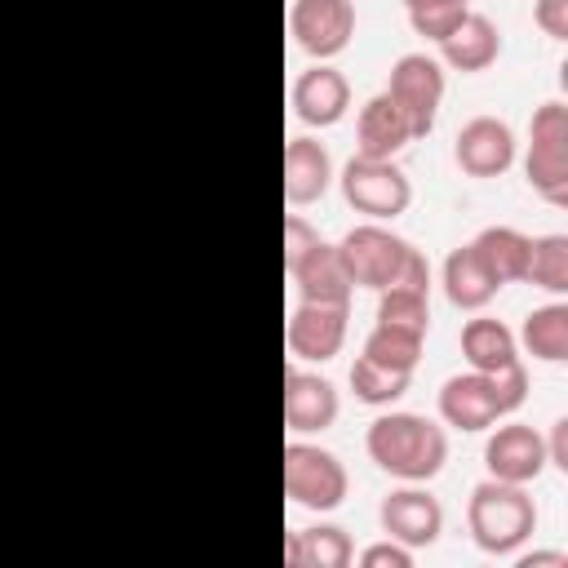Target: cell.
<instances>
[{
    "label": "cell",
    "mask_w": 568,
    "mask_h": 568,
    "mask_svg": "<svg viewBox=\"0 0 568 568\" xmlns=\"http://www.w3.org/2000/svg\"><path fill=\"white\" fill-rule=\"evenodd\" d=\"M364 448L368 457L395 475V479H408V484H426L444 470L448 462V439L444 430L422 417V413H382L368 435H364Z\"/></svg>",
    "instance_id": "obj_1"
},
{
    "label": "cell",
    "mask_w": 568,
    "mask_h": 568,
    "mask_svg": "<svg viewBox=\"0 0 568 568\" xmlns=\"http://www.w3.org/2000/svg\"><path fill=\"white\" fill-rule=\"evenodd\" d=\"M528 399L524 364H506L497 373H457L439 386V417L457 430H488L497 417L515 413Z\"/></svg>",
    "instance_id": "obj_2"
},
{
    "label": "cell",
    "mask_w": 568,
    "mask_h": 568,
    "mask_svg": "<svg viewBox=\"0 0 568 568\" xmlns=\"http://www.w3.org/2000/svg\"><path fill=\"white\" fill-rule=\"evenodd\" d=\"M466 528L475 537L479 550L488 555H510L519 550L532 532H537V506L524 493V484H506V479H484L470 488L466 501Z\"/></svg>",
    "instance_id": "obj_3"
},
{
    "label": "cell",
    "mask_w": 568,
    "mask_h": 568,
    "mask_svg": "<svg viewBox=\"0 0 568 568\" xmlns=\"http://www.w3.org/2000/svg\"><path fill=\"white\" fill-rule=\"evenodd\" d=\"M524 173L546 204L555 209L568 204V106L564 102H541L532 111Z\"/></svg>",
    "instance_id": "obj_4"
},
{
    "label": "cell",
    "mask_w": 568,
    "mask_h": 568,
    "mask_svg": "<svg viewBox=\"0 0 568 568\" xmlns=\"http://www.w3.org/2000/svg\"><path fill=\"white\" fill-rule=\"evenodd\" d=\"M284 493L302 510H337L346 501V466L320 444H284Z\"/></svg>",
    "instance_id": "obj_5"
},
{
    "label": "cell",
    "mask_w": 568,
    "mask_h": 568,
    "mask_svg": "<svg viewBox=\"0 0 568 568\" xmlns=\"http://www.w3.org/2000/svg\"><path fill=\"white\" fill-rule=\"evenodd\" d=\"M342 195L355 213L373 217V222H390L399 217L408 204H413V186L404 178V169L395 160H364V155H351L346 169H342Z\"/></svg>",
    "instance_id": "obj_6"
},
{
    "label": "cell",
    "mask_w": 568,
    "mask_h": 568,
    "mask_svg": "<svg viewBox=\"0 0 568 568\" xmlns=\"http://www.w3.org/2000/svg\"><path fill=\"white\" fill-rule=\"evenodd\" d=\"M408 248H413V244L399 240L395 231H386V226H377V222H364V226H351V231L342 235L337 257H342L351 284L382 293V288H390V284L399 280Z\"/></svg>",
    "instance_id": "obj_7"
},
{
    "label": "cell",
    "mask_w": 568,
    "mask_h": 568,
    "mask_svg": "<svg viewBox=\"0 0 568 568\" xmlns=\"http://www.w3.org/2000/svg\"><path fill=\"white\" fill-rule=\"evenodd\" d=\"M382 93L404 111L413 138H426L435 129V115H439L444 71H439V62L430 53H404V58H395Z\"/></svg>",
    "instance_id": "obj_8"
},
{
    "label": "cell",
    "mask_w": 568,
    "mask_h": 568,
    "mask_svg": "<svg viewBox=\"0 0 568 568\" xmlns=\"http://www.w3.org/2000/svg\"><path fill=\"white\" fill-rule=\"evenodd\" d=\"M288 31L297 40L302 53H311L315 62L337 58L351 36H355V9L351 0H293L288 9Z\"/></svg>",
    "instance_id": "obj_9"
},
{
    "label": "cell",
    "mask_w": 568,
    "mask_h": 568,
    "mask_svg": "<svg viewBox=\"0 0 568 568\" xmlns=\"http://www.w3.org/2000/svg\"><path fill=\"white\" fill-rule=\"evenodd\" d=\"M484 466L493 479H506V484H532L541 470H546V439L524 426V422H506L488 435L484 444Z\"/></svg>",
    "instance_id": "obj_10"
},
{
    "label": "cell",
    "mask_w": 568,
    "mask_h": 568,
    "mask_svg": "<svg viewBox=\"0 0 568 568\" xmlns=\"http://www.w3.org/2000/svg\"><path fill=\"white\" fill-rule=\"evenodd\" d=\"M462 173L470 178H497L515 164V133L506 120L497 115H475L457 129V146H453Z\"/></svg>",
    "instance_id": "obj_11"
},
{
    "label": "cell",
    "mask_w": 568,
    "mask_h": 568,
    "mask_svg": "<svg viewBox=\"0 0 568 568\" xmlns=\"http://www.w3.org/2000/svg\"><path fill=\"white\" fill-rule=\"evenodd\" d=\"M377 519H382V532L390 541H404L408 550L435 546V537L444 532V510L426 488H395L390 497H382Z\"/></svg>",
    "instance_id": "obj_12"
},
{
    "label": "cell",
    "mask_w": 568,
    "mask_h": 568,
    "mask_svg": "<svg viewBox=\"0 0 568 568\" xmlns=\"http://www.w3.org/2000/svg\"><path fill=\"white\" fill-rule=\"evenodd\" d=\"M346 306H328V302H297L293 315H288V351L297 359H311V364H324L342 351L346 342Z\"/></svg>",
    "instance_id": "obj_13"
},
{
    "label": "cell",
    "mask_w": 568,
    "mask_h": 568,
    "mask_svg": "<svg viewBox=\"0 0 568 568\" xmlns=\"http://www.w3.org/2000/svg\"><path fill=\"white\" fill-rule=\"evenodd\" d=\"M351 106V84L337 67H306L297 80H293V115L311 129H333Z\"/></svg>",
    "instance_id": "obj_14"
},
{
    "label": "cell",
    "mask_w": 568,
    "mask_h": 568,
    "mask_svg": "<svg viewBox=\"0 0 568 568\" xmlns=\"http://www.w3.org/2000/svg\"><path fill=\"white\" fill-rule=\"evenodd\" d=\"M337 422V390L328 377L320 373H302L288 368L284 373V426L297 435H315L328 430Z\"/></svg>",
    "instance_id": "obj_15"
},
{
    "label": "cell",
    "mask_w": 568,
    "mask_h": 568,
    "mask_svg": "<svg viewBox=\"0 0 568 568\" xmlns=\"http://www.w3.org/2000/svg\"><path fill=\"white\" fill-rule=\"evenodd\" d=\"M408 142H413V129H408L404 111L386 93H373L359 106V120H355V155H364V160H395Z\"/></svg>",
    "instance_id": "obj_16"
},
{
    "label": "cell",
    "mask_w": 568,
    "mask_h": 568,
    "mask_svg": "<svg viewBox=\"0 0 568 568\" xmlns=\"http://www.w3.org/2000/svg\"><path fill=\"white\" fill-rule=\"evenodd\" d=\"M288 275L297 284V297L302 302L346 306L351 302V288H355L351 275H346V266H342V257H337V244H324V240H315L306 248V257L297 266H288Z\"/></svg>",
    "instance_id": "obj_17"
},
{
    "label": "cell",
    "mask_w": 568,
    "mask_h": 568,
    "mask_svg": "<svg viewBox=\"0 0 568 568\" xmlns=\"http://www.w3.org/2000/svg\"><path fill=\"white\" fill-rule=\"evenodd\" d=\"M497 53H501V31H497V22L488 18V13H462L457 18V27L439 40V58L448 62V67H457V71H488L493 62H497Z\"/></svg>",
    "instance_id": "obj_18"
},
{
    "label": "cell",
    "mask_w": 568,
    "mask_h": 568,
    "mask_svg": "<svg viewBox=\"0 0 568 568\" xmlns=\"http://www.w3.org/2000/svg\"><path fill=\"white\" fill-rule=\"evenodd\" d=\"M333 182V160L315 138H288L284 146V200L293 209L315 204Z\"/></svg>",
    "instance_id": "obj_19"
},
{
    "label": "cell",
    "mask_w": 568,
    "mask_h": 568,
    "mask_svg": "<svg viewBox=\"0 0 568 568\" xmlns=\"http://www.w3.org/2000/svg\"><path fill=\"white\" fill-rule=\"evenodd\" d=\"M501 293V280L488 271V262L475 253V244H462L444 257V297L457 311H484Z\"/></svg>",
    "instance_id": "obj_20"
},
{
    "label": "cell",
    "mask_w": 568,
    "mask_h": 568,
    "mask_svg": "<svg viewBox=\"0 0 568 568\" xmlns=\"http://www.w3.org/2000/svg\"><path fill=\"white\" fill-rule=\"evenodd\" d=\"M284 564L288 568H346L351 564V537L333 524L297 528L284 537Z\"/></svg>",
    "instance_id": "obj_21"
},
{
    "label": "cell",
    "mask_w": 568,
    "mask_h": 568,
    "mask_svg": "<svg viewBox=\"0 0 568 568\" xmlns=\"http://www.w3.org/2000/svg\"><path fill=\"white\" fill-rule=\"evenodd\" d=\"M462 355H466V364L475 373H497V368H506V364L519 359L515 333L501 320H488V315L462 324Z\"/></svg>",
    "instance_id": "obj_22"
},
{
    "label": "cell",
    "mask_w": 568,
    "mask_h": 568,
    "mask_svg": "<svg viewBox=\"0 0 568 568\" xmlns=\"http://www.w3.org/2000/svg\"><path fill=\"white\" fill-rule=\"evenodd\" d=\"M470 244L488 262V271L501 280V288L515 284V280H524V271H528V244H532L524 231H515V226H484Z\"/></svg>",
    "instance_id": "obj_23"
},
{
    "label": "cell",
    "mask_w": 568,
    "mask_h": 568,
    "mask_svg": "<svg viewBox=\"0 0 568 568\" xmlns=\"http://www.w3.org/2000/svg\"><path fill=\"white\" fill-rule=\"evenodd\" d=\"M524 346H528V355H537L546 364H564L568 359V306L564 302L532 306L524 315Z\"/></svg>",
    "instance_id": "obj_24"
},
{
    "label": "cell",
    "mask_w": 568,
    "mask_h": 568,
    "mask_svg": "<svg viewBox=\"0 0 568 568\" xmlns=\"http://www.w3.org/2000/svg\"><path fill=\"white\" fill-rule=\"evenodd\" d=\"M422 342L426 333L417 328H399V324H373V333L364 337V355L386 364V368H399V373H413L417 359H422Z\"/></svg>",
    "instance_id": "obj_25"
},
{
    "label": "cell",
    "mask_w": 568,
    "mask_h": 568,
    "mask_svg": "<svg viewBox=\"0 0 568 568\" xmlns=\"http://www.w3.org/2000/svg\"><path fill=\"white\" fill-rule=\"evenodd\" d=\"M408 377H413V373L386 368V364H377V359H368V355H359V359L351 364V390H355L359 404H373V408L395 404V399L408 390Z\"/></svg>",
    "instance_id": "obj_26"
},
{
    "label": "cell",
    "mask_w": 568,
    "mask_h": 568,
    "mask_svg": "<svg viewBox=\"0 0 568 568\" xmlns=\"http://www.w3.org/2000/svg\"><path fill=\"white\" fill-rule=\"evenodd\" d=\"M528 284L546 293H568V235H541L528 244Z\"/></svg>",
    "instance_id": "obj_27"
},
{
    "label": "cell",
    "mask_w": 568,
    "mask_h": 568,
    "mask_svg": "<svg viewBox=\"0 0 568 568\" xmlns=\"http://www.w3.org/2000/svg\"><path fill=\"white\" fill-rule=\"evenodd\" d=\"M377 324H399V328L426 333L430 328V297H426V288H404V284L382 288L377 293Z\"/></svg>",
    "instance_id": "obj_28"
},
{
    "label": "cell",
    "mask_w": 568,
    "mask_h": 568,
    "mask_svg": "<svg viewBox=\"0 0 568 568\" xmlns=\"http://www.w3.org/2000/svg\"><path fill=\"white\" fill-rule=\"evenodd\" d=\"M466 9L462 4H422V9H408V22H413V31L417 36H426V40H444L453 27H457V18H462Z\"/></svg>",
    "instance_id": "obj_29"
},
{
    "label": "cell",
    "mask_w": 568,
    "mask_h": 568,
    "mask_svg": "<svg viewBox=\"0 0 568 568\" xmlns=\"http://www.w3.org/2000/svg\"><path fill=\"white\" fill-rule=\"evenodd\" d=\"M315 240H320V235H315V226H311L306 217L288 213V217H284V271H288V266H297Z\"/></svg>",
    "instance_id": "obj_30"
},
{
    "label": "cell",
    "mask_w": 568,
    "mask_h": 568,
    "mask_svg": "<svg viewBox=\"0 0 568 568\" xmlns=\"http://www.w3.org/2000/svg\"><path fill=\"white\" fill-rule=\"evenodd\" d=\"M359 564L364 568H408L413 564V550L404 546V541H377V546H368L364 555H359Z\"/></svg>",
    "instance_id": "obj_31"
},
{
    "label": "cell",
    "mask_w": 568,
    "mask_h": 568,
    "mask_svg": "<svg viewBox=\"0 0 568 568\" xmlns=\"http://www.w3.org/2000/svg\"><path fill=\"white\" fill-rule=\"evenodd\" d=\"M532 18L550 40H568V0H537Z\"/></svg>",
    "instance_id": "obj_32"
},
{
    "label": "cell",
    "mask_w": 568,
    "mask_h": 568,
    "mask_svg": "<svg viewBox=\"0 0 568 568\" xmlns=\"http://www.w3.org/2000/svg\"><path fill=\"white\" fill-rule=\"evenodd\" d=\"M546 466L568 470V417H559L550 426V444H546Z\"/></svg>",
    "instance_id": "obj_33"
},
{
    "label": "cell",
    "mask_w": 568,
    "mask_h": 568,
    "mask_svg": "<svg viewBox=\"0 0 568 568\" xmlns=\"http://www.w3.org/2000/svg\"><path fill=\"white\" fill-rule=\"evenodd\" d=\"M519 564H524V568H537V564H559V568H564L568 559H564L559 550H532V555H524Z\"/></svg>",
    "instance_id": "obj_34"
},
{
    "label": "cell",
    "mask_w": 568,
    "mask_h": 568,
    "mask_svg": "<svg viewBox=\"0 0 568 568\" xmlns=\"http://www.w3.org/2000/svg\"><path fill=\"white\" fill-rule=\"evenodd\" d=\"M422 4H470V0H404V9H422Z\"/></svg>",
    "instance_id": "obj_35"
}]
</instances>
